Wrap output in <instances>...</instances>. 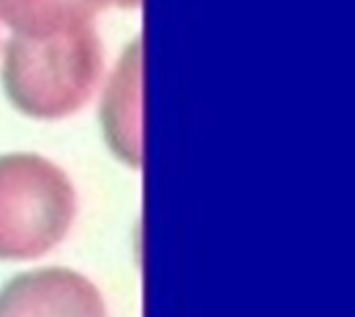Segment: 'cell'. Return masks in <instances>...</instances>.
<instances>
[{"label": "cell", "mask_w": 355, "mask_h": 317, "mask_svg": "<svg viewBox=\"0 0 355 317\" xmlns=\"http://www.w3.org/2000/svg\"><path fill=\"white\" fill-rule=\"evenodd\" d=\"M102 71V39L89 23L37 35L10 33L2 50L0 81L21 114L58 120L89 102Z\"/></svg>", "instance_id": "obj_1"}, {"label": "cell", "mask_w": 355, "mask_h": 317, "mask_svg": "<svg viewBox=\"0 0 355 317\" xmlns=\"http://www.w3.org/2000/svg\"><path fill=\"white\" fill-rule=\"evenodd\" d=\"M77 216L69 174L33 152L0 154V260L29 262L58 247Z\"/></svg>", "instance_id": "obj_2"}, {"label": "cell", "mask_w": 355, "mask_h": 317, "mask_svg": "<svg viewBox=\"0 0 355 317\" xmlns=\"http://www.w3.org/2000/svg\"><path fill=\"white\" fill-rule=\"evenodd\" d=\"M0 317H106L100 289L71 268H37L0 289Z\"/></svg>", "instance_id": "obj_3"}, {"label": "cell", "mask_w": 355, "mask_h": 317, "mask_svg": "<svg viewBox=\"0 0 355 317\" xmlns=\"http://www.w3.org/2000/svg\"><path fill=\"white\" fill-rule=\"evenodd\" d=\"M141 37H135L112 66L100 100V127L108 150L131 168L144 162L141 139Z\"/></svg>", "instance_id": "obj_4"}, {"label": "cell", "mask_w": 355, "mask_h": 317, "mask_svg": "<svg viewBox=\"0 0 355 317\" xmlns=\"http://www.w3.org/2000/svg\"><path fill=\"white\" fill-rule=\"evenodd\" d=\"M141 0H0V21L12 33H52L94 23L104 8H135Z\"/></svg>", "instance_id": "obj_5"}]
</instances>
